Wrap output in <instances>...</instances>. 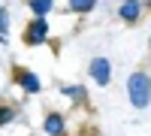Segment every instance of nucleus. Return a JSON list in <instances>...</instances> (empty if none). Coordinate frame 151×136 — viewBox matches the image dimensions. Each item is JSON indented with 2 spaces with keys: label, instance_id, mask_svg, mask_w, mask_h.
<instances>
[{
  "label": "nucleus",
  "instance_id": "nucleus-1",
  "mask_svg": "<svg viewBox=\"0 0 151 136\" xmlns=\"http://www.w3.org/2000/svg\"><path fill=\"white\" fill-rule=\"evenodd\" d=\"M127 97H130V103L136 109H145L148 100H151V82L145 73H133L130 82H127Z\"/></svg>",
  "mask_w": 151,
  "mask_h": 136
},
{
  "label": "nucleus",
  "instance_id": "nucleus-2",
  "mask_svg": "<svg viewBox=\"0 0 151 136\" xmlns=\"http://www.w3.org/2000/svg\"><path fill=\"white\" fill-rule=\"evenodd\" d=\"M91 76L97 79V85H109L112 60H106V58H94V60H91Z\"/></svg>",
  "mask_w": 151,
  "mask_h": 136
},
{
  "label": "nucleus",
  "instance_id": "nucleus-3",
  "mask_svg": "<svg viewBox=\"0 0 151 136\" xmlns=\"http://www.w3.org/2000/svg\"><path fill=\"white\" fill-rule=\"evenodd\" d=\"M45 33H48L45 18H36L30 27H27V42H42V40H45Z\"/></svg>",
  "mask_w": 151,
  "mask_h": 136
},
{
  "label": "nucleus",
  "instance_id": "nucleus-4",
  "mask_svg": "<svg viewBox=\"0 0 151 136\" xmlns=\"http://www.w3.org/2000/svg\"><path fill=\"white\" fill-rule=\"evenodd\" d=\"M139 12H142V3H139V0H124V6H121V18H124V21L139 18Z\"/></svg>",
  "mask_w": 151,
  "mask_h": 136
},
{
  "label": "nucleus",
  "instance_id": "nucleus-5",
  "mask_svg": "<svg viewBox=\"0 0 151 136\" xmlns=\"http://www.w3.org/2000/svg\"><path fill=\"white\" fill-rule=\"evenodd\" d=\"M45 133L48 136H60V133H64V118H60V115H48L45 118Z\"/></svg>",
  "mask_w": 151,
  "mask_h": 136
},
{
  "label": "nucleus",
  "instance_id": "nucleus-6",
  "mask_svg": "<svg viewBox=\"0 0 151 136\" xmlns=\"http://www.w3.org/2000/svg\"><path fill=\"white\" fill-rule=\"evenodd\" d=\"M18 82L24 85V91H30V94H36V91L42 88V85H40V79H36L33 73H18Z\"/></svg>",
  "mask_w": 151,
  "mask_h": 136
},
{
  "label": "nucleus",
  "instance_id": "nucleus-7",
  "mask_svg": "<svg viewBox=\"0 0 151 136\" xmlns=\"http://www.w3.org/2000/svg\"><path fill=\"white\" fill-rule=\"evenodd\" d=\"M30 9H33V12H36V15H40V18H42V15H45V12H48V9H52V0H30Z\"/></svg>",
  "mask_w": 151,
  "mask_h": 136
},
{
  "label": "nucleus",
  "instance_id": "nucleus-8",
  "mask_svg": "<svg viewBox=\"0 0 151 136\" xmlns=\"http://www.w3.org/2000/svg\"><path fill=\"white\" fill-rule=\"evenodd\" d=\"M94 3H97V0H70L73 12H88V9H94Z\"/></svg>",
  "mask_w": 151,
  "mask_h": 136
},
{
  "label": "nucleus",
  "instance_id": "nucleus-9",
  "mask_svg": "<svg viewBox=\"0 0 151 136\" xmlns=\"http://www.w3.org/2000/svg\"><path fill=\"white\" fill-rule=\"evenodd\" d=\"M6 24H9V15H6V9H0V40L6 42Z\"/></svg>",
  "mask_w": 151,
  "mask_h": 136
},
{
  "label": "nucleus",
  "instance_id": "nucleus-10",
  "mask_svg": "<svg viewBox=\"0 0 151 136\" xmlns=\"http://www.w3.org/2000/svg\"><path fill=\"white\" fill-rule=\"evenodd\" d=\"M12 118H15V112H12L9 106H3V109H0V124H9Z\"/></svg>",
  "mask_w": 151,
  "mask_h": 136
},
{
  "label": "nucleus",
  "instance_id": "nucleus-11",
  "mask_svg": "<svg viewBox=\"0 0 151 136\" xmlns=\"http://www.w3.org/2000/svg\"><path fill=\"white\" fill-rule=\"evenodd\" d=\"M64 94H67V97H79V94H82V88H64Z\"/></svg>",
  "mask_w": 151,
  "mask_h": 136
}]
</instances>
